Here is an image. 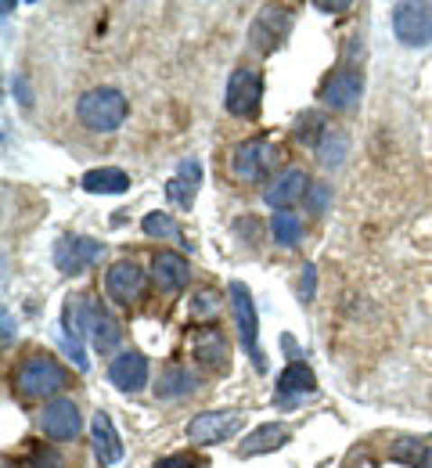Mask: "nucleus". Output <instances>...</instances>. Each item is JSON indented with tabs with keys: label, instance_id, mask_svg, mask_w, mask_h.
<instances>
[{
	"label": "nucleus",
	"instance_id": "nucleus-3",
	"mask_svg": "<svg viewBox=\"0 0 432 468\" xmlns=\"http://www.w3.org/2000/svg\"><path fill=\"white\" fill-rule=\"evenodd\" d=\"M278 145L271 141V137H249L245 145H238L234 148V155H231V173H234V181H242V184H256V181H267L271 173H274V166H278Z\"/></svg>",
	"mask_w": 432,
	"mask_h": 468
},
{
	"label": "nucleus",
	"instance_id": "nucleus-1",
	"mask_svg": "<svg viewBox=\"0 0 432 468\" xmlns=\"http://www.w3.org/2000/svg\"><path fill=\"white\" fill-rule=\"evenodd\" d=\"M76 116H79V123H83L87 130H94V134H112V130H119V126L126 123L130 105H126V98H123L119 90H112V87H94V90H87V94L79 98Z\"/></svg>",
	"mask_w": 432,
	"mask_h": 468
},
{
	"label": "nucleus",
	"instance_id": "nucleus-14",
	"mask_svg": "<svg viewBox=\"0 0 432 468\" xmlns=\"http://www.w3.org/2000/svg\"><path fill=\"white\" fill-rule=\"evenodd\" d=\"M108 382L123 393H137L148 386V357L137 353V350H126L119 353L112 364H108Z\"/></svg>",
	"mask_w": 432,
	"mask_h": 468
},
{
	"label": "nucleus",
	"instance_id": "nucleus-12",
	"mask_svg": "<svg viewBox=\"0 0 432 468\" xmlns=\"http://www.w3.org/2000/svg\"><path fill=\"white\" fill-rule=\"evenodd\" d=\"M141 288H144V270L133 263V259H119L108 274H105V292L112 303L119 306H130L133 299H141Z\"/></svg>",
	"mask_w": 432,
	"mask_h": 468
},
{
	"label": "nucleus",
	"instance_id": "nucleus-25",
	"mask_svg": "<svg viewBox=\"0 0 432 468\" xmlns=\"http://www.w3.org/2000/svg\"><path fill=\"white\" fill-rule=\"evenodd\" d=\"M271 231H274V241L278 245H285V248H292L299 238H303V220L296 217V213H274V220H271Z\"/></svg>",
	"mask_w": 432,
	"mask_h": 468
},
{
	"label": "nucleus",
	"instance_id": "nucleus-30",
	"mask_svg": "<svg viewBox=\"0 0 432 468\" xmlns=\"http://www.w3.org/2000/svg\"><path fill=\"white\" fill-rule=\"evenodd\" d=\"M29 468H65V462H61V454L54 451V447H36L32 454H29Z\"/></svg>",
	"mask_w": 432,
	"mask_h": 468
},
{
	"label": "nucleus",
	"instance_id": "nucleus-4",
	"mask_svg": "<svg viewBox=\"0 0 432 468\" xmlns=\"http://www.w3.org/2000/svg\"><path fill=\"white\" fill-rule=\"evenodd\" d=\"M260 98H263V80L256 69H234L231 80H227V112L238 116V119H249L260 112Z\"/></svg>",
	"mask_w": 432,
	"mask_h": 468
},
{
	"label": "nucleus",
	"instance_id": "nucleus-6",
	"mask_svg": "<svg viewBox=\"0 0 432 468\" xmlns=\"http://www.w3.org/2000/svg\"><path fill=\"white\" fill-rule=\"evenodd\" d=\"M292 7H285V4H278V7H263L260 11V18L253 22V29H249V40H253V51H260V54H271L285 36H289V29H292Z\"/></svg>",
	"mask_w": 432,
	"mask_h": 468
},
{
	"label": "nucleus",
	"instance_id": "nucleus-7",
	"mask_svg": "<svg viewBox=\"0 0 432 468\" xmlns=\"http://www.w3.org/2000/svg\"><path fill=\"white\" fill-rule=\"evenodd\" d=\"M231 306H234V317H238V332H242L245 353L253 357L256 371H267V360H263L260 342H256V335H260V328H256V306H253V295H249V288L242 281H231Z\"/></svg>",
	"mask_w": 432,
	"mask_h": 468
},
{
	"label": "nucleus",
	"instance_id": "nucleus-17",
	"mask_svg": "<svg viewBox=\"0 0 432 468\" xmlns=\"http://www.w3.org/2000/svg\"><path fill=\"white\" fill-rule=\"evenodd\" d=\"M90 444H94V454H97L101 465H115L123 458V444H119L115 426H112V418L105 411H97L90 418Z\"/></svg>",
	"mask_w": 432,
	"mask_h": 468
},
{
	"label": "nucleus",
	"instance_id": "nucleus-15",
	"mask_svg": "<svg viewBox=\"0 0 432 468\" xmlns=\"http://www.w3.org/2000/svg\"><path fill=\"white\" fill-rule=\"evenodd\" d=\"M191 353H195V360L202 368H213V371H224L227 368V357H231L227 339H224L220 328H198L195 339H191Z\"/></svg>",
	"mask_w": 432,
	"mask_h": 468
},
{
	"label": "nucleus",
	"instance_id": "nucleus-2",
	"mask_svg": "<svg viewBox=\"0 0 432 468\" xmlns=\"http://www.w3.org/2000/svg\"><path fill=\"white\" fill-rule=\"evenodd\" d=\"M14 386H18V393L29 397V400H51V397H58V393L69 386V375H65V368H61L54 357L32 353V357H25L22 368L14 371Z\"/></svg>",
	"mask_w": 432,
	"mask_h": 468
},
{
	"label": "nucleus",
	"instance_id": "nucleus-31",
	"mask_svg": "<svg viewBox=\"0 0 432 468\" xmlns=\"http://www.w3.org/2000/svg\"><path fill=\"white\" fill-rule=\"evenodd\" d=\"M198 465H202V458H195V454H173V458L155 462V468H198Z\"/></svg>",
	"mask_w": 432,
	"mask_h": 468
},
{
	"label": "nucleus",
	"instance_id": "nucleus-9",
	"mask_svg": "<svg viewBox=\"0 0 432 468\" xmlns=\"http://www.w3.org/2000/svg\"><path fill=\"white\" fill-rule=\"evenodd\" d=\"M242 429L238 411H202L188 422V440L191 444H224Z\"/></svg>",
	"mask_w": 432,
	"mask_h": 468
},
{
	"label": "nucleus",
	"instance_id": "nucleus-35",
	"mask_svg": "<svg viewBox=\"0 0 432 468\" xmlns=\"http://www.w3.org/2000/svg\"><path fill=\"white\" fill-rule=\"evenodd\" d=\"M314 7H317V11H328V14H339V11H350V4H346V0H339V4H325V0H317Z\"/></svg>",
	"mask_w": 432,
	"mask_h": 468
},
{
	"label": "nucleus",
	"instance_id": "nucleus-34",
	"mask_svg": "<svg viewBox=\"0 0 432 468\" xmlns=\"http://www.w3.org/2000/svg\"><path fill=\"white\" fill-rule=\"evenodd\" d=\"M0 321H4V346H11V339H14V317L4 310V314H0Z\"/></svg>",
	"mask_w": 432,
	"mask_h": 468
},
{
	"label": "nucleus",
	"instance_id": "nucleus-28",
	"mask_svg": "<svg viewBox=\"0 0 432 468\" xmlns=\"http://www.w3.org/2000/svg\"><path fill=\"white\" fill-rule=\"evenodd\" d=\"M216 310H220V295L213 292V288H198L195 292V299H191V306H188V314L191 317H216Z\"/></svg>",
	"mask_w": 432,
	"mask_h": 468
},
{
	"label": "nucleus",
	"instance_id": "nucleus-26",
	"mask_svg": "<svg viewBox=\"0 0 432 468\" xmlns=\"http://www.w3.org/2000/svg\"><path fill=\"white\" fill-rule=\"evenodd\" d=\"M141 228H144L148 238H166V241H180V238H184L180 228H177V220H173L170 213H148V217L141 220ZM180 245H184V241H180Z\"/></svg>",
	"mask_w": 432,
	"mask_h": 468
},
{
	"label": "nucleus",
	"instance_id": "nucleus-27",
	"mask_svg": "<svg viewBox=\"0 0 432 468\" xmlns=\"http://www.w3.org/2000/svg\"><path fill=\"white\" fill-rule=\"evenodd\" d=\"M325 130H328V126H325V116H321V112H303L299 123H296V137H299L303 145H310V148L321 145Z\"/></svg>",
	"mask_w": 432,
	"mask_h": 468
},
{
	"label": "nucleus",
	"instance_id": "nucleus-33",
	"mask_svg": "<svg viewBox=\"0 0 432 468\" xmlns=\"http://www.w3.org/2000/svg\"><path fill=\"white\" fill-rule=\"evenodd\" d=\"M14 94H18V101L29 108L32 105V94H29V83H25V76H14Z\"/></svg>",
	"mask_w": 432,
	"mask_h": 468
},
{
	"label": "nucleus",
	"instance_id": "nucleus-18",
	"mask_svg": "<svg viewBox=\"0 0 432 468\" xmlns=\"http://www.w3.org/2000/svg\"><path fill=\"white\" fill-rule=\"evenodd\" d=\"M152 274L162 292H180L188 285V259L180 252H159L152 259Z\"/></svg>",
	"mask_w": 432,
	"mask_h": 468
},
{
	"label": "nucleus",
	"instance_id": "nucleus-16",
	"mask_svg": "<svg viewBox=\"0 0 432 468\" xmlns=\"http://www.w3.org/2000/svg\"><path fill=\"white\" fill-rule=\"evenodd\" d=\"M198 184H202V163H198V159H184V163L177 166V177L166 184V195H170V202H173V206L191 210Z\"/></svg>",
	"mask_w": 432,
	"mask_h": 468
},
{
	"label": "nucleus",
	"instance_id": "nucleus-10",
	"mask_svg": "<svg viewBox=\"0 0 432 468\" xmlns=\"http://www.w3.org/2000/svg\"><path fill=\"white\" fill-rule=\"evenodd\" d=\"M307 192H310V177L299 170V166H292V170H281L271 184H267V192H263V202L271 206V210H278V213H285L289 206H296L299 199H307Z\"/></svg>",
	"mask_w": 432,
	"mask_h": 468
},
{
	"label": "nucleus",
	"instance_id": "nucleus-32",
	"mask_svg": "<svg viewBox=\"0 0 432 468\" xmlns=\"http://www.w3.org/2000/svg\"><path fill=\"white\" fill-rule=\"evenodd\" d=\"M314 285H317V270L314 267H303V281H299L303 299H314Z\"/></svg>",
	"mask_w": 432,
	"mask_h": 468
},
{
	"label": "nucleus",
	"instance_id": "nucleus-22",
	"mask_svg": "<svg viewBox=\"0 0 432 468\" xmlns=\"http://www.w3.org/2000/svg\"><path fill=\"white\" fill-rule=\"evenodd\" d=\"M195 389H198V379H195L188 368H180V364L166 368V371L159 375V382H155V397H162V400L188 397V393H195Z\"/></svg>",
	"mask_w": 432,
	"mask_h": 468
},
{
	"label": "nucleus",
	"instance_id": "nucleus-20",
	"mask_svg": "<svg viewBox=\"0 0 432 468\" xmlns=\"http://www.w3.org/2000/svg\"><path fill=\"white\" fill-rule=\"evenodd\" d=\"M285 444H289V429L278 426V422H267V426L253 429V433L242 440L238 454H242V458H256V454H271V451H278V447H285Z\"/></svg>",
	"mask_w": 432,
	"mask_h": 468
},
{
	"label": "nucleus",
	"instance_id": "nucleus-23",
	"mask_svg": "<svg viewBox=\"0 0 432 468\" xmlns=\"http://www.w3.org/2000/svg\"><path fill=\"white\" fill-rule=\"evenodd\" d=\"M317 152V159H321V166H343V159H346V152H350V137H346V130H339V126H328L325 130V137H321V145L314 148Z\"/></svg>",
	"mask_w": 432,
	"mask_h": 468
},
{
	"label": "nucleus",
	"instance_id": "nucleus-13",
	"mask_svg": "<svg viewBox=\"0 0 432 468\" xmlns=\"http://www.w3.org/2000/svg\"><path fill=\"white\" fill-rule=\"evenodd\" d=\"M40 429L51 436V440H76V433L83 429V418H79V407L72 400H51L40 415Z\"/></svg>",
	"mask_w": 432,
	"mask_h": 468
},
{
	"label": "nucleus",
	"instance_id": "nucleus-8",
	"mask_svg": "<svg viewBox=\"0 0 432 468\" xmlns=\"http://www.w3.org/2000/svg\"><path fill=\"white\" fill-rule=\"evenodd\" d=\"M361 98H364V72L354 69V65L332 72V76L321 83V101H325L328 108H335V112L354 108Z\"/></svg>",
	"mask_w": 432,
	"mask_h": 468
},
{
	"label": "nucleus",
	"instance_id": "nucleus-36",
	"mask_svg": "<svg viewBox=\"0 0 432 468\" xmlns=\"http://www.w3.org/2000/svg\"><path fill=\"white\" fill-rule=\"evenodd\" d=\"M4 468H11V462H4Z\"/></svg>",
	"mask_w": 432,
	"mask_h": 468
},
{
	"label": "nucleus",
	"instance_id": "nucleus-24",
	"mask_svg": "<svg viewBox=\"0 0 432 468\" xmlns=\"http://www.w3.org/2000/svg\"><path fill=\"white\" fill-rule=\"evenodd\" d=\"M390 458L393 462H404V465H415V468H432V444H422V440H397L390 447Z\"/></svg>",
	"mask_w": 432,
	"mask_h": 468
},
{
	"label": "nucleus",
	"instance_id": "nucleus-21",
	"mask_svg": "<svg viewBox=\"0 0 432 468\" xmlns=\"http://www.w3.org/2000/svg\"><path fill=\"white\" fill-rule=\"evenodd\" d=\"M83 192H90V195H123L126 188H130V177L123 173V170H115V166H105V170H90V173H83Z\"/></svg>",
	"mask_w": 432,
	"mask_h": 468
},
{
	"label": "nucleus",
	"instance_id": "nucleus-29",
	"mask_svg": "<svg viewBox=\"0 0 432 468\" xmlns=\"http://www.w3.org/2000/svg\"><path fill=\"white\" fill-rule=\"evenodd\" d=\"M303 202H307L310 213H325L328 202H332V188H328V184H310V192H307Z\"/></svg>",
	"mask_w": 432,
	"mask_h": 468
},
{
	"label": "nucleus",
	"instance_id": "nucleus-5",
	"mask_svg": "<svg viewBox=\"0 0 432 468\" xmlns=\"http://www.w3.org/2000/svg\"><path fill=\"white\" fill-rule=\"evenodd\" d=\"M393 29L397 40L408 47H429L432 43V4H397L393 7Z\"/></svg>",
	"mask_w": 432,
	"mask_h": 468
},
{
	"label": "nucleus",
	"instance_id": "nucleus-19",
	"mask_svg": "<svg viewBox=\"0 0 432 468\" xmlns=\"http://www.w3.org/2000/svg\"><path fill=\"white\" fill-rule=\"evenodd\" d=\"M278 393H281V400H285V404H292L296 397H310V393H317V379H314V371H310L303 360H292V364L278 375Z\"/></svg>",
	"mask_w": 432,
	"mask_h": 468
},
{
	"label": "nucleus",
	"instance_id": "nucleus-11",
	"mask_svg": "<svg viewBox=\"0 0 432 468\" xmlns=\"http://www.w3.org/2000/svg\"><path fill=\"white\" fill-rule=\"evenodd\" d=\"M101 256H105V245L94 238H61L54 245V263L61 274H83Z\"/></svg>",
	"mask_w": 432,
	"mask_h": 468
}]
</instances>
